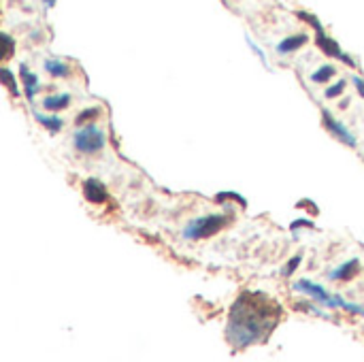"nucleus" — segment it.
Here are the masks:
<instances>
[{
  "label": "nucleus",
  "mask_w": 364,
  "mask_h": 362,
  "mask_svg": "<svg viewBox=\"0 0 364 362\" xmlns=\"http://www.w3.org/2000/svg\"><path fill=\"white\" fill-rule=\"evenodd\" d=\"M282 316L275 299H267L260 292H243L228 314L226 339L232 350H245L258 341H264L267 335L277 326Z\"/></svg>",
  "instance_id": "nucleus-1"
},
{
  "label": "nucleus",
  "mask_w": 364,
  "mask_h": 362,
  "mask_svg": "<svg viewBox=\"0 0 364 362\" xmlns=\"http://www.w3.org/2000/svg\"><path fill=\"white\" fill-rule=\"evenodd\" d=\"M296 15L303 19V21H307L314 30H316V43H318V47L326 53V55H331V58H335V60H341L343 64H348V66H356V62H354V58L352 55H348L343 49H341V45L335 41V38H331L328 34H326V30H324V26H322V21L314 15V13H305V11H296Z\"/></svg>",
  "instance_id": "nucleus-2"
},
{
  "label": "nucleus",
  "mask_w": 364,
  "mask_h": 362,
  "mask_svg": "<svg viewBox=\"0 0 364 362\" xmlns=\"http://www.w3.org/2000/svg\"><path fill=\"white\" fill-rule=\"evenodd\" d=\"M226 224H228V215H224V213H209V215L192 220L183 228L181 235L188 241H203V239H209V237L218 235Z\"/></svg>",
  "instance_id": "nucleus-3"
},
{
  "label": "nucleus",
  "mask_w": 364,
  "mask_h": 362,
  "mask_svg": "<svg viewBox=\"0 0 364 362\" xmlns=\"http://www.w3.org/2000/svg\"><path fill=\"white\" fill-rule=\"evenodd\" d=\"M105 145H107V134L102 128H98L94 124H85L79 130H75V134H73V147L79 154L94 156V154L102 151Z\"/></svg>",
  "instance_id": "nucleus-4"
},
{
  "label": "nucleus",
  "mask_w": 364,
  "mask_h": 362,
  "mask_svg": "<svg viewBox=\"0 0 364 362\" xmlns=\"http://www.w3.org/2000/svg\"><path fill=\"white\" fill-rule=\"evenodd\" d=\"M292 288H294L296 292H303V294L311 297L316 303H320V305H324V307H331V309L339 307V294H331L324 286L314 284L311 280H299V282L292 284Z\"/></svg>",
  "instance_id": "nucleus-5"
},
{
  "label": "nucleus",
  "mask_w": 364,
  "mask_h": 362,
  "mask_svg": "<svg viewBox=\"0 0 364 362\" xmlns=\"http://www.w3.org/2000/svg\"><path fill=\"white\" fill-rule=\"evenodd\" d=\"M322 124H324V128H326L335 139H339L343 145L356 147V137H354V132H352L343 122H339L328 109H322Z\"/></svg>",
  "instance_id": "nucleus-6"
},
{
  "label": "nucleus",
  "mask_w": 364,
  "mask_h": 362,
  "mask_svg": "<svg viewBox=\"0 0 364 362\" xmlns=\"http://www.w3.org/2000/svg\"><path fill=\"white\" fill-rule=\"evenodd\" d=\"M83 196L87 203H94V205H102L109 201V192H107L105 183L96 177H90L83 181Z\"/></svg>",
  "instance_id": "nucleus-7"
},
{
  "label": "nucleus",
  "mask_w": 364,
  "mask_h": 362,
  "mask_svg": "<svg viewBox=\"0 0 364 362\" xmlns=\"http://www.w3.org/2000/svg\"><path fill=\"white\" fill-rule=\"evenodd\" d=\"M307 41H309V36H307L305 32L290 34V36H286L284 41H279V45H277V53H282V55L294 53V51H299L301 47H305V45H307Z\"/></svg>",
  "instance_id": "nucleus-8"
},
{
  "label": "nucleus",
  "mask_w": 364,
  "mask_h": 362,
  "mask_svg": "<svg viewBox=\"0 0 364 362\" xmlns=\"http://www.w3.org/2000/svg\"><path fill=\"white\" fill-rule=\"evenodd\" d=\"M19 77H21V85H23V94H26V100L32 102L34 100V94L38 90V77L36 73H32L26 64L19 66Z\"/></svg>",
  "instance_id": "nucleus-9"
},
{
  "label": "nucleus",
  "mask_w": 364,
  "mask_h": 362,
  "mask_svg": "<svg viewBox=\"0 0 364 362\" xmlns=\"http://www.w3.org/2000/svg\"><path fill=\"white\" fill-rule=\"evenodd\" d=\"M358 269H360V260L358 258H352V260L343 262L341 267H337L331 273V280L333 282H350V280H354V275L358 273Z\"/></svg>",
  "instance_id": "nucleus-10"
},
{
  "label": "nucleus",
  "mask_w": 364,
  "mask_h": 362,
  "mask_svg": "<svg viewBox=\"0 0 364 362\" xmlns=\"http://www.w3.org/2000/svg\"><path fill=\"white\" fill-rule=\"evenodd\" d=\"M34 115V119L49 132V134H58L62 128H64V119L60 117V115H55V113H51V115H47V113H38V111H34L32 113Z\"/></svg>",
  "instance_id": "nucleus-11"
},
{
  "label": "nucleus",
  "mask_w": 364,
  "mask_h": 362,
  "mask_svg": "<svg viewBox=\"0 0 364 362\" xmlns=\"http://www.w3.org/2000/svg\"><path fill=\"white\" fill-rule=\"evenodd\" d=\"M41 105H43V109H47V111H51V113L64 111V109L70 105V94H53V96H45Z\"/></svg>",
  "instance_id": "nucleus-12"
},
{
  "label": "nucleus",
  "mask_w": 364,
  "mask_h": 362,
  "mask_svg": "<svg viewBox=\"0 0 364 362\" xmlns=\"http://www.w3.org/2000/svg\"><path fill=\"white\" fill-rule=\"evenodd\" d=\"M45 70H47L51 77H55V79H62V77H68V75H70L68 64H64V62H62V60H58V58H49V60H45Z\"/></svg>",
  "instance_id": "nucleus-13"
},
{
  "label": "nucleus",
  "mask_w": 364,
  "mask_h": 362,
  "mask_svg": "<svg viewBox=\"0 0 364 362\" xmlns=\"http://www.w3.org/2000/svg\"><path fill=\"white\" fill-rule=\"evenodd\" d=\"M335 75H337V68L333 64H322L311 73V81L314 83H328Z\"/></svg>",
  "instance_id": "nucleus-14"
},
{
  "label": "nucleus",
  "mask_w": 364,
  "mask_h": 362,
  "mask_svg": "<svg viewBox=\"0 0 364 362\" xmlns=\"http://www.w3.org/2000/svg\"><path fill=\"white\" fill-rule=\"evenodd\" d=\"M213 201H215V203H224V201H237V203H241V207H247V201H245V196H243V194H239V192H235V190H222V192H218V194L213 196Z\"/></svg>",
  "instance_id": "nucleus-15"
},
{
  "label": "nucleus",
  "mask_w": 364,
  "mask_h": 362,
  "mask_svg": "<svg viewBox=\"0 0 364 362\" xmlns=\"http://www.w3.org/2000/svg\"><path fill=\"white\" fill-rule=\"evenodd\" d=\"M0 77H2V83L9 87V92H11L13 96H19V87H17V79H15L13 70L4 66V68L0 70Z\"/></svg>",
  "instance_id": "nucleus-16"
},
{
  "label": "nucleus",
  "mask_w": 364,
  "mask_h": 362,
  "mask_svg": "<svg viewBox=\"0 0 364 362\" xmlns=\"http://www.w3.org/2000/svg\"><path fill=\"white\" fill-rule=\"evenodd\" d=\"M100 113H102V109H100V107H87V109H83V111H79V113H77L75 124H77V126H81V124H83V122H87V119H96Z\"/></svg>",
  "instance_id": "nucleus-17"
},
{
  "label": "nucleus",
  "mask_w": 364,
  "mask_h": 362,
  "mask_svg": "<svg viewBox=\"0 0 364 362\" xmlns=\"http://www.w3.org/2000/svg\"><path fill=\"white\" fill-rule=\"evenodd\" d=\"M346 85H348V81H346V79H339V81H335L333 85H328V87L324 90V96H326V98H337V96H341V94L346 92Z\"/></svg>",
  "instance_id": "nucleus-18"
},
{
  "label": "nucleus",
  "mask_w": 364,
  "mask_h": 362,
  "mask_svg": "<svg viewBox=\"0 0 364 362\" xmlns=\"http://www.w3.org/2000/svg\"><path fill=\"white\" fill-rule=\"evenodd\" d=\"M301 265H303V254H296V256H292V258L286 262V267L282 269V275H284V277H290V275H292V273H294V271H296Z\"/></svg>",
  "instance_id": "nucleus-19"
},
{
  "label": "nucleus",
  "mask_w": 364,
  "mask_h": 362,
  "mask_svg": "<svg viewBox=\"0 0 364 362\" xmlns=\"http://www.w3.org/2000/svg\"><path fill=\"white\" fill-rule=\"evenodd\" d=\"M2 41H4V62L13 55V49H15V41H13V36L11 34H6V32H2Z\"/></svg>",
  "instance_id": "nucleus-20"
},
{
  "label": "nucleus",
  "mask_w": 364,
  "mask_h": 362,
  "mask_svg": "<svg viewBox=\"0 0 364 362\" xmlns=\"http://www.w3.org/2000/svg\"><path fill=\"white\" fill-rule=\"evenodd\" d=\"M301 228H311V230H316V224H314L311 220H307V218H299V220H294V222L290 224V230H292V233H296V230H301Z\"/></svg>",
  "instance_id": "nucleus-21"
},
{
  "label": "nucleus",
  "mask_w": 364,
  "mask_h": 362,
  "mask_svg": "<svg viewBox=\"0 0 364 362\" xmlns=\"http://www.w3.org/2000/svg\"><path fill=\"white\" fill-rule=\"evenodd\" d=\"M296 309H299V312H305V314H316V316H320V318H331L328 314H324V312H320V309H316V307H311V305H307V303H296Z\"/></svg>",
  "instance_id": "nucleus-22"
},
{
  "label": "nucleus",
  "mask_w": 364,
  "mask_h": 362,
  "mask_svg": "<svg viewBox=\"0 0 364 362\" xmlns=\"http://www.w3.org/2000/svg\"><path fill=\"white\" fill-rule=\"evenodd\" d=\"M296 207H299V209H311L314 213H318V207H316L309 198H307V201H299V203H296Z\"/></svg>",
  "instance_id": "nucleus-23"
},
{
  "label": "nucleus",
  "mask_w": 364,
  "mask_h": 362,
  "mask_svg": "<svg viewBox=\"0 0 364 362\" xmlns=\"http://www.w3.org/2000/svg\"><path fill=\"white\" fill-rule=\"evenodd\" d=\"M247 43H250V47H252V49H254V51H256V53L260 55V60H262V62L267 64V55H264V51H262V49H260V47H258V45H256V43H254V41H252L250 36H247Z\"/></svg>",
  "instance_id": "nucleus-24"
},
{
  "label": "nucleus",
  "mask_w": 364,
  "mask_h": 362,
  "mask_svg": "<svg viewBox=\"0 0 364 362\" xmlns=\"http://www.w3.org/2000/svg\"><path fill=\"white\" fill-rule=\"evenodd\" d=\"M354 85H356V90H358V96H363L364 98V79L360 75L354 77Z\"/></svg>",
  "instance_id": "nucleus-25"
},
{
  "label": "nucleus",
  "mask_w": 364,
  "mask_h": 362,
  "mask_svg": "<svg viewBox=\"0 0 364 362\" xmlns=\"http://www.w3.org/2000/svg\"><path fill=\"white\" fill-rule=\"evenodd\" d=\"M41 2H43V4H45L47 9H51V6H53V4H55L58 0H41Z\"/></svg>",
  "instance_id": "nucleus-26"
}]
</instances>
